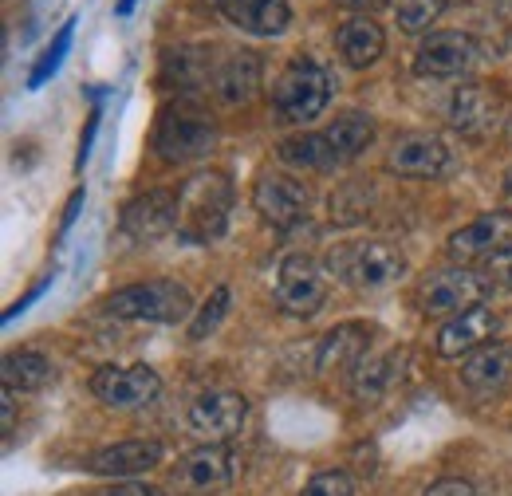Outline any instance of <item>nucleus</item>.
Segmentation results:
<instances>
[{
  "instance_id": "nucleus-19",
  "label": "nucleus",
  "mask_w": 512,
  "mask_h": 496,
  "mask_svg": "<svg viewBox=\"0 0 512 496\" xmlns=\"http://www.w3.org/2000/svg\"><path fill=\"white\" fill-rule=\"evenodd\" d=\"M225 20L253 36H280L292 20L288 0H217Z\"/></svg>"
},
{
  "instance_id": "nucleus-34",
  "label": "nucleus",
  "mask_w": 512,
  "mask_h": 496,
  "mask_svg": "<svg viewBox=\"0 0 512 496\" xmlns=\"http://www.w3.org/2000/svg\"><path fill=\"white\" fill-rule=\"evenodd\" d=\"M426 496H473V489L465 485V481H457V477H446V481H438V485H430Z\"/></svg>"
},
{
  "instance_id": "nucleus-13",
  "label": "nucleus",
  "mask_w": 512,
  "mask_h": 496,
  "mask_svg": "<svg viewBox=\"0 0 512 496\" xmlns=\"http://www.w3.org/2000/svg\"><path fill=\"white\" fill-rule=\"evenodd\" d=\"M308 189L284 174H264L253 189V205L256 213L272 225V229H296L304 217H308Z\"/></svg>"
},
{
  "instance_id": "nucleus-1",
  "label": "nucleus",
  "mask_w": 512,
  "mask_h": 496,
  "mask_svg": "<svg viewBox=\"0 0 512 496\" xmlns=\"http://www.w3.org/2000/svg\"><path fill=\"white\" fill-rule=\"evenodd\" d=\"M233 213V182L217 170L193 174L178 189V237L190 245H209L229 229Z\"/></svg>"
},
{
  "instance_id": "nucleus-28",
  "label": "nucleus",
  "mask_w": 512,
  "mask_h": 496,
  "mask_svg": "<svg viewBox=\"0 0 512 496\" xmlns=\"http://www.w3.org/2000/svg\"><path fill=\"white\" fill-rule=\"evenodd\" d=\"M442 12H446V0H394L398 28L410 32V36L430 32V24H438Z\"/></svg>"
},
{
  "instance_id": "nucleus-3",
  "label": "nucleus",
  "mask_w": 512,
  "mask_h": 496,
  "mask_svg": "<svg viewBox=\"0 0 512 496\" xmlns=\"http://www.w3.org/2000/svg\"><path fill=\"white\" fill-rule=\"evenodd\" d=\"M107 311L119 319H150V323H178L193 311L190 292L174 280H150V284H130L107 300Z\"/></svg>"
},
{
  "instance_id": "nucleus-20",
  "label": "nucleus",
  "mask_w": 512,
  "mask_h": 496,
  "mask_svg": "<svg viewBox=\"0 0 512 496\" xmlns=\"http://www.w3.org/2000/svg\"><path fill=\"white\" fill-rule=\"evenodd\" d=\"M335 48H339V56H343L347 67H371V63L383 56L386 36L371 16H351L335 32Z\"/></svg>"
},
{
  "instance_id": "nucleus-26",
  "label": "nucleus",
  "mask_w": 512,
  "mask_h": 496,
  "mask_svg": "<svg viewBox=\"0 0 512 496\" xmlns=\"http://www.w3.org/2000/svg\"><path fill=\"white\" fill-rule=\"evenodd\" d=\"M52 382V363L36 351H20V355H8L4 359V386L16 394H28V390H44Z\"/></svg>"
},
{
  "instance_id": "nucleus-10",
  "label": "nucleus",
  "mask_w": 512,
  "mask_h": 496,
  "mask_svg": "<svg viewBox=\"0 0 512 496\" xmlns=\"http://www.w3.org/2000/svg\"><path fill=\"white\" fill-rule=\"evenodd\" d=\"M249 418V402L233 390H217V394H201L190 406V430L205 445H221L233 434H241Z\"/></svg>"
},
{
  "instance_id": "nucleus-37",
  "label": "nucleus",
  "mask_w": 512,
  "mask_h": 496,
  "mask_svg": "<svg viewBox=\"0 0 512 496\" xmlns=\"http://www.w3.org/2000/svg\"><path fill=\"white\" fill-rule=\"evenodd\" d=\"M79 209H83V189H75V193L67 197V209H64V221H60V233H67V229L75 225V217H79Z\"/></svg>"
},
{
  "instance_id": "nucleus-22",
  "label": "nucleus",
  "mask_w": 512,
  "mask_h": 496,
  "mask_svg": "<svg viewBox=\"0 0 512 496\" xmlns=\"http://www.w3.org/2000/svg\"><path fill=\"white\" fill-rule=\"evenodd\" d=\"M256 87H260V60H256L253 52H241V56L225 60V67L217 71V95L225 103H233V107L249 103Z\"/></svg>"
},
{
  "instance_id": "nucleus-7",
  "label": "nucleus",
  "mask_w": 512,
  "mask_h": 496,
  "mask_svg": "<svg viewBox=\"0 0 512 496\" xmlns=\"http://www.w3.org/2000/svg\"><path fill=\"white\" fill-rule=\"evenodd\" d=\"M347 284L355 288H386L394 284L402 272H406V256L394 245H383V241H367V245H351L343 248L335 260H331Z\"/></svg>"
},
{
  "instance_id": "nucleus-30",
  "label": "nucleus",
  "mask_w": 512,
  "mask_h": 496,
  "mask_svg": "<svg viewBox=\"0 0 512 496\" xmlns=\"http://www.w3.org/2000/svg\"><path fill=\"white\" fill-rule=\"evenodd\" d=\"M225 311H229V288H213V296L205 300V308H197V315H193V323H190L193 343H201L205 335H213L217 323L225 319Z\"/></svg>"
},
{
  "instance_id": "nucleus-6",
  "label": "nucleus",
  "mask_w": 512,
  "mask_h": 496,
  "mask_svg": "<svg viewBox=\"0 0 512 496\" xmlns=\"http://www.w3.org/2000/svg\"><path fill=\"white\" fill-rule=\"evenodd\" d=\"M217 130L213 123L201 115V111H190V107H174L162 115L158 123V134H154V146L166 162H193L201 154H209Z\"/></svg>"
},
{
  "instance_id": "nucleus-27",
  "label": "nucleus",
  "mask_w": 512,
  "mask_h": 496,
  "mask_svg": "<svg viewBox=\"0 0 512 496\" xmlns=\"http://www.w3.org/2000/svg\"><path fill=\"white\" fill-rule=\"evenodd\" d=\"M386 382H390V359H383V355H363V359L355 363V398H359L363 406L379 402Z\"/></svg>"
},
{
  "instance_id": "nucleus-31",
  "label": "nucleus",
  "mask_w": 512,
  "mask_h": 496,
  "mask_svg": "<svg viewBox=\"0 0 512 496\" xmlns=\"http://www.w3.org/2000/svg\"><path fill=\"white\" fill-rule=\"evenodd\" d=\"M351 477L347 473H320V477H312L308 481V489L300 496H351Z\"/></svg>"
},
{
  "instance_id": "nucleus-24",
  "label": "nucleus",
  "mask_w": 512,
  "mask_h": 496,
  "mask_svg": "<svg viewBox=\"0 0 512 496\" xmlns=\"http://www.w3.org/2000/svg\"><path fill=\"white\" fill-rule=\"evenodd\" d=\"M367 355V327L363 323H339L320 347V367H347V363H359Z\"/></svg>"
},
{
  "instance_id": "nucleus-15",
  "label": "nucleus",
  "mask_w": 512,
  "mask_h": 496,
  "mask_svg": "<svg viewBox=\"0 0 512 496\" xmlns=\"http://www.w3.org/2000/svg\"><path fill=\"white\" fill-rule=\"evenodd\" d=\"M501 111H505V99L489 83H465L449 99V123L469 138H481L489 126L501 123Z\"/></svg>"
},
{
  "instance_id": "nucleus-4",
  "label": "nucleus",
  "mask_w": 512,
  "mask_h": 496,
  "mask_svg": "<svg viewBox=\"0 0 512 496\" xmlns=\"http://www.w3.org/2000/svg\"><path fill=\"white\" fill-rule=\"evenodd\" d=\"M237 473H241V457L229 445H201L174 465L170 485L182 496H209L229 489L237 481Z\"/></svg>"
},
{
  "instance_id": "nucleus-18",
  "label": "nucleus",
  "mask_w": 512,
  "mask_h": 496,
  "mask_svg": "<svg viewBox=\"0 0 512 496\" xmlns=\"http://www.w3.org/2000/svg\"><path fill=\"white\" fill-rule=\"evenodd\" d=\"M162 465V445L158 441H123V445H107L99 449L87 469L99 473V477H134V473H146Z\"/></svg>"
},
{
  "instance_id": "nucleus-36",
  "label": "nucleus",
  "mask_w": 512,
  "mask_h": 496,
  "mask_svg": "<svg viewBox=\"0 0 512 496\" xmlns=\"http://www.w3.org/2000/svg\"><path fill=\"white\" fill-rule=\"evenodd\" d=\"M95 130H99V107L91 111V123H87V134H83V142H79V158H75V166H83V162H87L91 142H95Z\"/></svg>"
},
{
  "instance_id": "nucleus-5",
  "label": "nucleus",
  "mask_w": 512,
  "mask_h": 496,
  "mask_svg": "<svg viewBox=\"0 0 512 496\" xmlns=\"http://www.w3.org/2000/svg\"><path fill=\"white\" fill-rule=\"evenodd\" d=\"M276 300L288 315H316L327 304V280L320 264L304 252L284 256L276 272Z\"/></svg>"
},
{
  "instance_id": "nucleus-12",
  "label": "nucleus",
  "mask_w": 512,
  "mask_h": 496,
  "mask_svg": "<svg viewBox=\"0 0 512 496\" xmlns=\"http://www.w3.org/2000/svg\"><path fill=\"white\" fill-rule=\"evenodd\" d=\"M158 390H162V378L150 367H103L91 378V394L119 410H138V406L154 402Z\"/></svg>"
},
{
  "instance_id": "nucleus-29",
  "label": "nucleus",
  "mask_w": 512,
  "mask_h": 496,
  "mask_svg": "<svg viewBox=\"0 0 512 496\" xmlns=\"http://www.w3.org/2000/svg\"><path fill=\"white\" fill-rule=\"evenodd\" d=\"M71 36H75V20H67L64 28L56 32V40H52V48L40 56V63L32 67V75H28V87L32 91H40L56 71H60V63H64V56H67V48H71Z\"/></svg>"
},
{
  "instance_id": "nucleus-35",
  "label": "nucleus",
  "mask_w": 512,
  "mask_h": 496,
  "mask_svg": "<svg viewBox=\"0 0 512 496\" xmlns=\"http://www.w3.org/2000/svg\"><path fill=\"white\" fill-rule=\"evenodd\" d=\"M95 496H166L162 489H150V485H130V481H123V485H115V489H103V493Z\"/></svg>"
},
{
  "instance_id": "nucleus-32",
  "label": "nucleus",
  "mask_w": 512,
  "mask_h": 496,
  "mask_svg": "<svg viewBox=\"0 0 512 496\" xmlns=\"http://www.w3.org/2000/svg\"><path fill=\"white\" fill-rule=\"evenodd\" d=\"M485 280H489L493 288H501V292H512V248H505V252H497V256L485 260Z\"/></svg>"
},
{
  "instance_id": "nucleus-38",
  "label": "nucleus",
  "mask_w": 512,
  "mask_h": 496,
  "mask_svg": "<svg viewBox=\"0 0 512 496\" xmlns=\"http://www.w3.org/2000/svg\"><path fill=\"white\" fill-rule=\"evenodd\" d=\"M134 4H138V0H119V4H115V12H119V16H130V12H134Z\"/></svg>"
},
{
  "instance_id": "nucleus-17",
  "label": "nucleus",
  "mask_w": 512,
  "mask_h": 496,
  "mask_svg": "<svg viewBox=\"0 0 512 496\" xmlns=\"http://www.w3.org/2000/svg\"><path fill=\"white\" fill-rule=\"evenodd\" d=\"M501 319L489 308H469L461 315H453L446 327L438 331V355L442 359H461V355H473L481 347H489V339L497 335Z\"/></svg>"
},
{
  "instance_id": "nucleus-23",
  "label": "nucleus",
  "mask_w": 512,
  "mask_h": 496,
  "mask_svg": "<svg viewBox=\"0 0 512 496\" xmlns=\"http://www.w3.org/2000/svg\"><path fill=\"white\" fill-rule=\"evenodd\" d=\"M323 134H327V142L335 150V162L343 166V162H355L375 142V123L367 115H343V119H335V123L327 126Z\"/></svg>"
},
{
  "instance_id": "nucleus-39",
  "label": "nucleus",
  "mask_w": 512,
  "mask_h": 496,
  "mask_svg": "<svg viewBox=\"0 0 512 496\" xmlns=\"http://www.w3.org/2000/svg\"><path fill=\"white\" fill-rule=\"evenodd\" d=\"M347 4H355V8H379L386 0H347Z\"/></svg>"
},
{
  "instance_id": "nucleus-8",
  "label": "nucleus",
  "mask_w": 512,
  "mask_h": 496,
  "mask_svg": "<svg viewBox=\"0 0 512 496\" xmlns=\"http://www.w3.org/2000/svg\"><path fill=\"white\" fill-rule=\"evenodd\" d=\"M489 280L469 272V268H449L438 272L426 288H422V311L426 315H461L469 308H481V300L489 296Z\"/></svg>"
},
{
  "instance_id": "nucleus-14",
  "label": "nucleus",
  "mask_w": 512,
  "mask_h": 496,
  "mask_svg": "<svg viewBox=\"0 0 512 496\" xmlns=\"http://www.w3.org/2000/svg\"><path fill=\"white\" fill-rule=\"evenodd\" d=\"M123 233L134 241H158L166 233H178V197L174 193H142L123 209Z\"/></svg>"
},
{
  "instance_id": "nucleus-11",
  "label": "nucleus",
  "mask_w": 512,
  "mask_h": 496,
  "mask_svg": "<svg viewBox=\"0 0 512 496\" xmlns=\"http://www.w3.org/2000/svg\"><path fill=\"white\" fill-rule=\"evenodd\" d=\"M512 248V213L505 209H493V213H481L477 221H469L465 229H457L449 237V256L465 268L473 260H489L497 252Z\"/></svg>"
},
{
  "instance_id": "nucleus-25",
  "label": "nucleus",
  "mask_w": 512,
  "mask_h": 496,
  "mask_svg": "<svg viewBox=\"0 0 512 496\" xmlns=\"http://www.w3.org/2000/svg\"><path fill=\"white\" fill-rule=\"evenodd\" d=\"M280 162L300 166V170H335V150L327 142V134H300L280 142Z\"/></svg>"
},
{
  "instance_id": "nucleus-9",
  "label": "nucleus",
  "mask_w": 512,
  "mask_h": 496,
  "mask_svg": "<svg viewBox=\"0 0 512 496\" xmlns=\"http://www.w3.org/2000/svg\"><path fill=\"white\" fill-rule=\"evenodd\" d=\"M477 40L465 32H430L414 56V75L422 79H457L477 63Z\"/></svg>"
},
{
  "instance_id": "nucleus-16",
  "label": "nucleus",
  "mask_w": 512,
  "mask_h": 496,
  "mask_svg": "<svg viewBox=\"0 0 512 496\" xmlns=\"http://www.w3.org/2000/svg\"><path fill=\"white\" fill-rule=\"evenodd\" d=\"M386 166L406 178H438L449 166V150L438 134H402L394 138Z\"/></svg>"
},
{
  "instance_id": "nucleus-33",
  "label": "nucleus",
  "mask_w": 512,
  "mask_h": 496,
  "mask_svg": "<svg viewBox=\"0 0 512 496\" xmlns=\"http://www.w3.org/2000/svg\"><path fill=\"white\" fill-rule=\"evenodd\" d=\"M48 288H52V276H44V280H40V284H36V288H32V292H28V296H24V300H16V304H12V308L4 311V323H12V319H16V315H24V311H28V304H36V300H40V296H44V292H48Z\"/></svg>"
},
{
  "instance_id": "nucleus-21",
  "label": "nucleus",
  "mask_w": 512,
  "mask_h": 496,
  "mask_svg": "<svg viewBox=\"0 0 512 496\" xmlns=\"http://www.w3.org/2000/svg\"><path fill=\"white\" fill-rule=\"evenodd\" d=\"M461 378H465V386L477 390V394L501 390L512 378V351L505 343H489V347L473 351V355L465 359V367H461Z\"/></svg>"
},
{
  "instance_id": "nucleus-2",
  "label": "nucleus",
  "mask_w": 512,
  "mask_h": 496,
  "mask_svg": "<svg viewBox=\"0 0 512 496\" xmlns=\"http://www.w3.org/2000/svg\"><path fill=\"white\" fill-rule=\"evenodd\" d=\"M331 99V79L316 60L308 56H296L280 71L276 87H272V103H276V115L284 123H308V119H320L323 107Z\"/></svg>"
},
{
  "instance_id": "nucleus-40",
  "label": "nucleus",
  "mask_w": 512,
  "mask_h": 496,
  "mask_svg": "<svg viewBox=\"0 0 512 496\" xmlns=\"http://www.w3.org/2000/svg\"><path fill=\"white\" fill-rule=\"evenodd\" d=\"M505 193L512 197V170H509V178H505Z\"/></svg>"
}]
</instances>
